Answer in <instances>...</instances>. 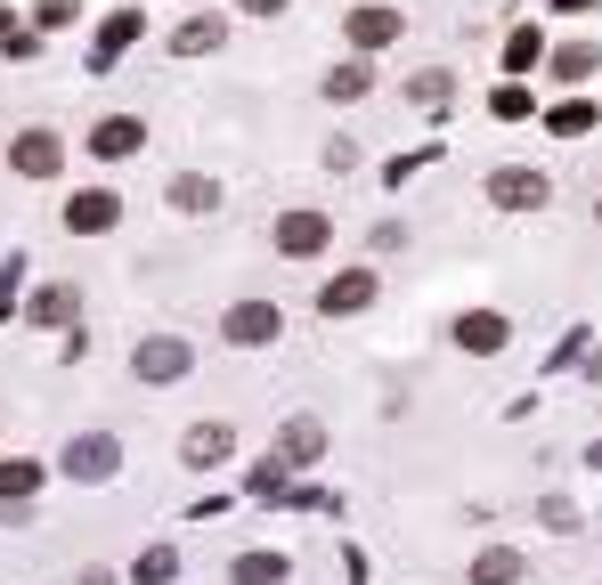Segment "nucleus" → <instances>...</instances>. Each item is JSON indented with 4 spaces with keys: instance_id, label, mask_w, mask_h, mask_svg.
Masks as SVG:
<instances>
[{
    "instance_id": "obj_1",
    "label": "nucleus",
    "mask_w": 602,
    "mask_h": 585,
    "mask_svg": "<svg viewBox=\"0 0 602 585\" xmlns=\"http://www.w3.org/2000/svg\"><path fill=\"white\" fill-rule=\"evenodd\" d=\"M342 33H350V49L375 57V49H391V41L407 33V16H399V9H383V0H366V9H350V16H342Z\"/></svg>"
},
{
    "instance_id": "obj_2",
    "label": "nucleus",
    "mask_w": 602,
    "mask_h": 585,
    "mask_svg": "<svg viewBox=\"0 0 602 585\" xmlns=\"http://www.w3.org/2000/svg\"><path fill=\"white\" fill-rule=\"evenodd\" d=\"M139 146H147V122H139V114H98L90 122V155L122 163V155H139Z\"/></svg>"
},
{
    "instance_id": "obj_3",
    "label": "nucleus",
    "mask_w": 602,
    "mask_h": 585,
    "mask_svg": "<svg viewBox=\"0 0 602 585\" xmlns=\"http://www.w3.org/2000/svg\"><path fill=\"white\" fill-rule=\"evenodd\" d=\"M9 163H17V179H57V163H66V146H57V131H17Z\"/></svg>"
},
{
    "instance_id": "obj_4",
    "label": "nucleus",
    "mask_w": 602,
    "mask_h": 585,
    "mask_svg": "<svg viewBox=\"0 0 602 585\" xmlns=\"http://www.w3.org/2000/svg\"><path fill=\"white\" fill-rule=\"evenodd\" d=\"M114 472H122V448H114L107 431H90V439H74V448H66V479H114Z\"/></svg>"
},
{
    "instance_id": "obj_5",
    "label": "nucleus",
    "mask_w": 602,
    "mask_h": 585,
    "mask_svg": "<svg viewBox=\"0 0 602 585\" xmlns=\"http://www.w3.org/2000/svg\"><path fill=\"white\" fill-rule=\"evenodd\" d=\"M505 342H513V325L496 318V309H472V318H456V350H472V358H496Z\"/></svg>"
},
{
    "instance_id": "obj_6",
    "label": "nucleus",
    "mask_w": 602,
    "mask_h": 585,
    "mask_svg": "<svg viewBox=\"0 0 602 585\" xmlns=\"http://www.w3.org/2000/svg\"><path fill=\"white\" fill-rule=\"evenodd\" d=\"M114 220H122L114 187H90V196H74V203H66V228H74V236H107Z\"/></svg>"
},
{
    "instance_id": "obj_7",
    "label": "nucleus",
    "mask_w": 602,
    "mask_h": 585,
    "mask_svg": "<svg viewBox=\"0 0 602 585\" xmlns=\"http://www.w3.org/2000/svg\"><path fill=\"white\" fill-rule=\"evenodd\" d=\"M228 342H244V350H261V342H277V309H269V301H237V309H228Z\"/></svg>"
},
{
    "instance_id": "obj_8",
    "label": "nucleus",
    "mask_w": 602,
    "mask_h": 585,
    "mask_svg": "<svg viewBox=\"0 0 602 585\" xmlns=\"http://www.w3.org/2000/svg\"><path fill=\"white\" fill-rule=\"evenodd\" d=\"M179 374H188V342H179V333L163 342L155 333V342L139 350V383H179Z\"/></svg>"
},
{
    "instance_id": "obj_9",
    "label": "nucleus",
    "mask_w": 602,
    "mask_h": 585,
    "mask_svg": "<svg viewBox=\"0 0 602 585\" xmlns=\"http://www.w3.org/2000/svg\"><path fill=\"white\" fill-rule=\"evenodd\" d=\"M326 236H335L326 212H285L277 220V253H326Z\"/></svg>"
},
{
    "instance_id": "obj_10",
    "label": "nucleus",
    "mask_w": 602,
    "mask_h": 585,
    "mask_svg": "<svg viewBox=\"0 0 602 585\" xmlns=\"http://www.w3.org/2000/svg\"><path fill=\"white\" fill-rule=\"evenodd\" d=\"M489 203H505V212H537V203H546V179H537V172H496L489 179Z\"/></svg>"
},
{
    "instance_id": "obj_11",
    "label": "nucleus",
    "mask_w": 602,
    "mask_h": 585,
    "mask_svg": "<svg viewBox=\"0 0 602 585\" xmlns=\"http://www.w3.org/2000/svg\"><path fill=\"white\" fill-rule=\"evenodd\" d=\"M375 301V268H342L335 285H326V309H335V318H350V309H366Z\"/></svg>"
},
{
    "instance_id": "obj_12",
    "label": "nucleus",
    "mask_w": 602,
    "mask_h": 585,
    "mask_svg": "<svg viewBox=\"0 0 602 585\" xmlns=\"http://www.w3.org/2000/svg\"><path fill=\"white\" fill-rule=\"evenodd\" d=\"M41 479H50V472H41L33 455H9V464H0V505H25V496L41 488Z\"/></svg>"
},
{
    "instance_id": "obj_13",
    "label": "nucleus",
    "mask_w": 602,
    "mask_h": 585,
    "mask_svg": "<svg viewBox=\"0 0 602 585\" xmlns=\"http://www.w3.org/2000/svg\"><path fill=\"white\" fill-rule=\"evenodd\" d=\"M366 90H375V66H359V57H350V66H335V74H326V98H335V107H359Z\"/></svg>"
},
{
    "instance_id": "obj_14",
    "label": "nucleus",
    "mask_w": 602,
    "mask_h": 585,
    "mask_svg": "<svg viewBox=\"0 0 602 585\" xmlns=\"http://www.w3.org/2000/svg\"><path fill=\"white\" fill-rule=\"evenodd\" d=\"M74 309H81V292H74V285H50V292H33L25 318H33V325H74Z\"/></svg>"
},
{
    "instance_id": "obj_15",
    "label": "nucleus",
    "mask_w": 602,
    "mask_h": 585,
    "mask_svg": "<svg viewBox=\"0 0 602 585\" xmlns=\"http://www.w3.org/2000/svg\"><path fill=\"white\" fill-rule=\"evenodd\" d=\"M220 41H228L220 16H188V25L172 33V49H179V57H204V49H220Z\"/></svg>"
},
{
    "instance_id": "obj_16",
    "label": "nucleus",
    "mask_w": 602,
    "mask_h": 585,
    "mask_svg": "<svg viewBox=\"0 0 602 585\" xmlns=\"http://www.w3.org/2000/svg\"><path fill=\"white\" fill-rule=\"evenodd\" d=\"M228 448H237V423H196L188 431V464H220Z\"/></svg>"
},
{
    "instance_id": "obj_17",
    "label": "nucleus",
    "mask_w": 602,
    "mask_h": 585,
    "mask_svg": "<svg viewBox=\"0 0 602 585\" xmlns=\"http://www.w3.org/2000/svg\"><path fill=\"white\" fill-rule=\"evenodd\" d=\"M448 90H456V74H448V66H424V74L407 81V98H415V107H448Z\"/></svg>"
},
{
    "instance_id": "obj_18",
    "label": "nucleus",
    "mask_w": 602,
    "mask_h": 585,
    "mask_svg": "<svg viewBox=\"0 0 602 585\" xmlns=\"http://www.w3.org/2000/svg\"><path fill=\"white\" fill-rule=\"evenodd\" d=\"M228 577H237V585H277V577H285V553H244Z\"/></svg>"
},
{
    "instance_id": "obj_19",
    "label": "nucleus",
    "mask_w": 602,
    "mask_h": 585,
    "mask_svg": "<svg viewBox=\"0 0 602 585\" xmlns=\"http://www.w3.org/2000/svg\"><path fill=\"white\" fill-rule=\"evenodd\" d=\"M172 203H179V212H212L220 187H212V179H172Z\"/></svg>"
},
{
    "instance_id": "obj_20",
    "label": "nucleus",
    "mask_w": 602,
    "mask_h": 585,
    "mask_svg": "<svg viewBox=\"0 0 602 585\" xmlns=\"http://www.w3.org/2000/svg\"><path fill=\"white\" fill-rule=\"evenodd\" d=\"M472 577H481V585H513V577H522V553H481Z\"/></svg>"
},
{
    "instance_id": "obj_21",
    "label": "nucleus",
    "mask_w": 602,
    "mask_h": 585,
    "mask_svg": "<svg viewBox=\"0 0 602 585\" xmlns=\"http://www.w3.org/2000/svg\"><path fill=\"white\" fill-rule=\"evenodd\" d=\"M587 66H594V49H587V41H570V49H554V74H562V81H578Z\"/></svg>"
},
{
    "instance_id": "obj_22",
    "label": "nucleus",
    "mask_w": 602,
    "mask_h": 585,
    "mask_svg": "<svg viewBox=\"0 0 602 585\" xmlns=\"http://www.w3.org/2000/svg\"><path fill=\"white\" fill-rule=\"evenodd\" d=\"M318 448H326V439H318V423H285V455H302V464H309Z\"/></svg>"
},
{
    "instance_id": "obj_23",
    "label": "nucleus",
    "mask_w": 602,
    "mask_h": 585,
    "mask_svg": "<svg viewBox=\"0 0 602 585\" xmlns=\"http://www.w3.org/2000/svg\"><path fill=\"white\" fill-rule=\"evenodd\" d=\"M172 570H179L172 553H147V561H139V585H163V577H172Z\"/></svg>"
},
{
    "instance_id": "obj_24",
    "label": "nucleus",
    "mask_w": 602,
    "mask_h": 585,
    "mask_svg": "<svg viewBox=\"0 0 602 585\" xmlns=\"http://www.w3.org/2000/svg\"><path fill=\"white\" fill-rule=\"evenodd\" d=\"M237 9H244V16H277L285 0H237Z\"/></svg>"
},
{
    "instance_id": "obj_25",
    "label": "nucleus",
    "mask_w": 602,
    "mask_h": 585,
    "mask_svg": "<svg viewBox=\"0 0 602 585\" xmlns=\"http://www.w3.org/2000/svg\"><path fill=\"white\" fill-rule=\"evenodd\" d=\"M0 33H9V9H0Z\"/></svg>"
}]
</instances>
